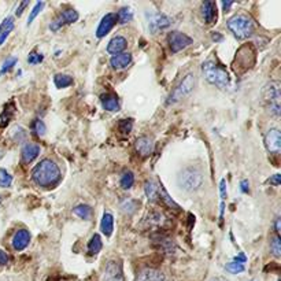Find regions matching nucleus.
Here are the masks:
<instances>
[{"instance_id": "nucleus-1", "label": "nucleus", "mask_w": 281, "mask_h": 281, "mask_svg": "<svg viewBox=\"0 0 281 281\" xmlns=\"http://www.w3.org/2000/svg\"><path fill=\"white\" fill-rule=\"evenodd\" d=\"M32 178L37 185L43 188H50L55 185L61 178V170L54 161L43 159L32 172Z\"/></svg>"}, {"instance_id": "nucleus-2", "label": "nucleus", "mask_w": 281, "mask_h": 281, "mask_svg": "<svg viewBox=\"0 0 281 281\" xmlns=\"http://www.w3.org/2000/svg\"><path fill=\"white\" fill-rule=\"evenodd\" d=\"M202 73L204 78L207 80L211 85H215L221 89L229 88L230 78L228 72L222 66H219L218 63L214 61H206L202 65Z\"/></svg>"}, {"instance_id": "nucleus-3", "label": "nucleus", "mask_w": 281, "mask_h": 281, "mask_svg": "<svg viewBox=\"0 0 281 281\" xmlns=\"http://www.w3.org/2000/svg\"><path fill=\"white\" fill-rule=\"evenodd\" d=\"M204 177L202 170L196 166H188L182 169L177 177L178 187L185 192H195L203 185Z\"/></svg>"}, {"instance_id": "nucleus-4", "label": "nucleus", "mask_w": 281, "mask_h": 281, "mask_svg": "<svg viewBox=\"0 0 281 281\" xmlns=\"http://www.w3.org/2000/svg\"><path fill=\"white\" fill-rule=\"evenodd\" d=\"M228 29L234 35V37H237L240 40L248 39L254 35L255 31V25L248 16L244 14H236L228 21Z\"/></svg>"}, {"instance_id": "nucleus-5", "label": "nucleus", "mask_w": 281, "mask_h": 281, "mask_svg": "<svg viewBox=\"0 0 281 281\" xmlns=\"http://www.w3.org/2000/svg\"><path fill=\"white\" fill-rule=\"evenodd\" d=\"M195 84H196V78L192 73H188L187 76H184L181 81L176 85V88L173 89L169 95V98L166 100L167 106H172V104L178 103L180 100L185 99L188 95L193 91Z\"/></svg>"}, {"instance_id": "nucleus-6", "label": "nucleus", "mask_w": 281, "mask_h": 281, "mask_svg": "<svg viewBox=\"0 0 281 281\" xmlns=\"http://www.w3.org/2000/svg\"><path fill=\"white\" fill-rule=\"evenodd\" d=\"M263 102L267 104V109L271 114L278 117L280 115V83L278 81H270L265 85L262 91Z\"/></svg>"}, {"instance_id": "nucleus-7", "label": "nucleus", "mask_w": 281, "mask_h": 281, "mask_svg": "<svg viewBox=\"0 0 281 281\" xmlns=\"http://www.w3.org/2000/svg\"><path fill=\"white\" fill-rule=\"evenodd\" d=\"M254 62H255V51L251 46L241 47L236 54V59H234L236 70L239 69L240 72H245L252 68Z\"/></svg>"}, {"instance_id": "nucleus-8", "label": "nucleus", "mask_w": 281, "mask_h": 281, "mask_svg": "<svg viewBox=\"0 0 281 281\" xmlns=\"http://www.w3.org/2000/svg\"><path fill=\"white\" fill-rule=\"evenodd\" d=\"M167 42H169V47H170V51L173 54H177V52L185 50L187 47H189L192 44V39L187 35H184L181 32L174 31L172 33H169L167 36Z\"/></svg>"}, {"instance_id": "nucleus-9", "label": "nucleus", "mask_w": 281, "mask_h": 281, "mask_svg": "<svg viewBox=\"0 0 281 281\" xmlns=\"http://www.w3.org/2000/svg\"><path fill=\"white\" fill-rule=\"evenodd\" d=\"M78 20V13L73 9H70V10H65L62 11L59 16L54 20V21L50 24V29L52 32H57L59 31L62 26L65 25H70V24H74V22Z\"/></svg>"}, {"instance_id": "nucleus-10", "label": "nucleus", "mask_w": 281, "mask_h": 281, "mask_svg": "<svg viewBox=\"0 0 281 281\" xmlns=\"http://www.w3.org/2000/svg\"><path fill=\"white\" fill-rule=\"evenodd\" d=\"M102 281H125L122 266L117 260H110L104 267L103 278Z\"/></svg>"}, {"instance_id": "nucleus-11", "label": "nucleus", "mask_w": 281, "mask_h": 281, "mask_svg": "<svg viewBox=\"0 0 281 281\" xmlns=\"http://www.w3.org/2000/svg\"><path fill=\"white\" fill-rule=\"evenodd\" d=\"M265 146L267 151L273 154H278L281 150V135L280 130L276 128H271L266 132L265 135Z\"/></svg>"}, {"instance_id": "nucleus-12", "label": "nucleus", "mask_w": 281, "mask_h": 281, "mask_svg": "<svg viewBox=\"0 0 281 281\" xmlns=\"http://www.w3.org/2000/svg\"><path fill=\"white\" fill-rule=\"evenodd\" d=\"M172 18L170 17L165 16V14H155L151 17V20L148 22V28L151 33H158L159 31H165L169 26L172 25Z\"/></svg>"}, {"instance_id": "nucleus-13", "label": "nucleus", "mask_w": 281, "mask_h": 281, "mask_svg": "<svg viewBox=\"0 0 281 281\" xmlns=\"http://www.w3.org/2000/svg\"><path fill=\"white\" fill-rule=\"evenodd\" d=\"M117 24V16H115L114 13H109V14H106V16L102 18V21H100L99 26H98V31H96V36L102 39L104 37L107 33H109L114 25Z\"/></svg>"}, {"instance_id": "nucleus-14", "label": "nucleus", "mask_w": 281, "mask_h": 281, "mask_svg": "<svg viewBox=\"0 0 281 281\" xmlns=\"http://www.w3.org/2000/svg\"><path fill=\"white\" fill-rule=\"evenodd\" d=\"M29 241H31V233H29V230H17L14 237H13V248L16 251L25 250L26 247L29 245Z\"/></svg>"}, {"instance_id": "nucleus-15", "label": "nucleus", "mask_w": 281, "mask_h": 281, "mask_svg": "<svg viewBox=\"0 0 281 281\" xmlns=\"http://www.w3.org/2000/svg\"><path fill=\"white\" fill-rule=\"evenodd\" d=\"M136 151L139 152L141 156H150L154 151V141L148 136H141L135 143Z\"/></svg>"}, {"instance_id": "nucleus-16", "label": "nucleus", "mask_w": 281, "mask_h": 281, "mask_svg": "<svg viewBox=\"0 0 281 281\" xmlns=\"http://www.w3.org/2000/svg\"><path fill=\"white\" fill-rule=\"evenodd\" d=\"M130 63H132V55H130L129 52H122V54L114 55V57L110 59V65L115 70H124V69L129 66Z\"/></svg>"}, {"instance_id": "nucleus-17", "label": "nucleus", "mask_w": 281, "mask_h": 281, "mask_svg": "<svg viewBox=\"0 0 281 281\" xmlns=\"http://www.w3.org/2000/svg\"><path fill=\"white\" fill-rule=\"evenodd\" d=\"M126 44H128V42H126L125 37H113V39L110 40L109 44H107V52H109L110 55H113V57H114V55H118V54H122V51L126 48Z\"/></svg>"}, {"instance_id": "nucleus-18", "label": "nucleus", "mask_w": 281, "mask_h": 281, "mask_svg": "<svg viewBox=\"0 0 281 281\" xmlns=\"http://www.w3.org/2000/svg\"><path fill=\"white\" fill-rule=\"evenodd\" d=\"M202 16H203L204 22L210 25L217 20V6L214 2H204L202 5Z\"/></svg>"}, {"instance_id": "nucleus-19", "label": "nucleus", "mask_w": 281, "mask_h": 281, "mask_svg": "<svg viewBox=\"0 0 281 281\" xmlns=\"http://www.w3.org/2000/svg\"><path fill=\"white\" fill-rule=\"evenodd\" d=\"M39 154H40V146L35 143H28L22 148V161L25 163H31L36 159Z\"/></svg>"}, {"instance_id": "nucleus-20", "label": "nucleus", "mask_w": 281, "mask_h": 281, "mask_svg": "<svg viewBox=\"0 0 281 281\" xmlns=\"http://www.w3.org/2000/svg\"><path fill=\"white\" fill-rule=\"evenodd\" d=\"M100 102H102V106H103L104 110L107 111H111V113H115L120 110V102H118V98L113 94H104L100 96Z\"/></svg>"}, {"instance_id": "nucleus-21", "label": "nucleus", "mask_w": 281, "mask_h": 281, "mask_svg": "<svg viewBox=\"0 0 281 281\" xmlns=\"http://www.w3.org/2000/svg\"><path fill=\"white\" fill-rule=\"evenodd\" d=\"M136 281H166L165 274L155 269H146L139 273Z\"/></svg>"}, {"instance_id": "nucleus-22", "label": "nucleus", "mask_w": 281, "mask_h": 281, "mask_svg": "<svg viewBox=\"0 0 281 281\" xmlns=\"http://www.w3.org/2000/svg\"><path fill=\"white\" fill-rule=\"evenodd\" d=\"M154 243L159 245V248H161L163 252H166V254H174V251H176V244H174V241L170 239H167L166 236L158 234V236L154 237Z\"/></svg>"}, {"instance_id": "nucleus-23", "label": "nucleus", "mask_w": 281, "mask_h": 281, "mask_svg": "<svg viewBox=\"0 0 281 281\" xmlns=\"http://www.w3.org/2000/svg\"><path fill=\"white\" fill-rule=\"evenodd\" d=\"M144 192H146L147 199L150 202H156L159 200V184L154 180L146 181L144 184Z\"/></svg>"}, {"instance_id": "nucleus-24", "label": "nucleus", "mask_w": 281, "mask_h": 281, "mask_svg": "<svg viewBox=\"0 0 281 281\" xmlns=\"http://www.w3.org/2000/svg\"><path fill=\"white\" fill-rule=\"evenodd\" d=\"M100 229L106 236H111L113 230H114V217L113 214L104 213L103 218H102V224H100Z\"/></svg>"}, {"instance_id": "nucleus-25", "label": "nucleus", "mask_w": 281, "mask_h": 281, "mask_svg": "<svg viewBox=\"0 0 281 281\" xmlns=\"http://www.w3.org/2000/svg\"><path fill=\"white\" fill-rule=\"evenodd\" d=\"M103 247V241L99 234H94L88 243V254L89 255H98Z\"/></svg>"}, {"instance_id": "nucleus-26", "label": "nucleus", "mask_w": 281, "mask_h": 281, "mask_svg": "<svg viewBox=\"0 0 281 281\" xmlns=\"http://www.w3.org/2000/svg\"><path fill=\"white\" fill-rule=\"evenodd\" d=\"M146 222L150 226H162V225L165 224V215L159 211H150V213L147 214L146 217Z\"/></svg>"}, {"instance_id": "nucleus-27", "label": "nucleus", "mask_w": 281, "mask_h": 281, "mask_svg": "<svg viewBox=\"0 0 281 281\" xmlns=\"http://www.w3.org/2000/svg\"><path fill=\"white\" fill-rule=\"evenodd\" d=\"M14 29V18L9 17L6 18L3 24H2V33H0V46H3V43L6 42V39L9 37V35L11 33V31Z\"/></svg>"}, {"instance_id": "nucleus-28", "label": "nucleus", "mask_w": 281, "mask_h": 281, "mask_svg": "<svg viewBox=\"0 0 281 281\" xmlns=\"http://www.w3.org/2000/svg\"><path fill=\"white\" fill-rule=\"evenodd\" d=\"M159 200H162L163 203L166 204L167 207L173 208V210H180V206L169 196V193H167V191L163 188L162 184H159Z\"/></svg>"}, {"instance_id": "nucleus-29", "label": "nucleus", "mask_w": 281, "mask_h": 281, "mask_svg": "<svg viewBox=\"0 0 281 281\" xmlns=\"http://www.w3.org/2000/svg\"><path fill=\"white\" fill-rule=\"evenodd\" d=\"M54 83H55V87L59 89L68 88L70 85H73V77H70L68 74H57L54 77Z\"/></svg>"}, {"instance_id": "nucleus-30", "label": "nucleus", "mask_w": 281, "mask_h": 281, "mask_svg": "<svg viewBox=\"0 0 281 281\" xmlns=\"http://www.w3.org/2000/svg\"><path fill=\"white\" fill-rule=\"evenodd\" d=\"M73 213L81 219H89L92 217V208L88 204H78L73 208Z\"/></svg>"}, {"instance_id": "nucleus-31", "label": "nucleus", "mask_w": 281, "mask_h": 281, "mask_svg": "<svg viewBox=\"0 0 281 281\" xmlns=\"http://www.w3.org/2000/svg\"><path fill=\"white\" fill-rule=\"evenodd\" d=\"M115 16H117V21L120 22L121 25H124V24H128V22L132 21L133 13H132V10H130L129 7H122Z\"/></svg>"}, {"instance_id": "nucleus-32", "label": "nucleus", "mask_w": 281, "mask_h": 281, "mask_svg": "<svg viewBox=\"0 0 281 281\" xmlns=\"http://www.w3.org/2000/svg\"><path fill=\"white\" fill-rule=\"evenodd\" d=\"M140 203L135 200V199H125V200H122V203H121V208H122V211L126 214H133L139 208Z\"/></svg>"}, {"instance_id": "nucleus-33", "label": "nucleus", "mask_w": 281, "mask_h": 281, "mask_svg": "<svg viewBox=\"0 0 281 281\" xmlns=\"http://www.w3.org/2000/svg\"><path fill=\"white\" fill-rule=\"evenodd\" d=\"M121 187L124 188V189H130V188L133 187V184H135V174L132 172H124V174L121 176Z\"/></svg>"}, {"instance_id": "nucleus-34", "label": "nucleus", "mask_w": 281, "mask_h": 281, "mask_svg": "<svg viewBox=\"0 0 281 281\" xmlns=\"http://www.w3.org/2000/svg\"><path fill=\"white\" fill-rule=\"evenodd\" d=\"M270 251L276 258L281 256V239L278 234H274L270 239Z\"/></svg>"}, {"instance_id": "nucleus-35", "label": "nucleus", "mask_w": 281, "mask_h": 281, "mask_svg": "<svg viewBox=\"0 0 281 281\" xmlns=\"http://www.w3.org/2000/svg\"><path fill=\"white\" fill-rule=\"evenodd\" d=\"M32 130L35 132V135L39 136V137H42V136L46 135V125H44V122L42 120H35L32 122Z\"/></svg>"}, {"instance_id": "nucleus-36", "label": "nucleus", "mask_w": 281, "mask_h": 281, "mask_svg": "<svg viewBox=\"0 0 281 281\" xmlns=\"http://www.w3.org/2000/svg\"><path fill=\"white\" fill-rule=\"evenodd\" d=\"M11 182H13V176L6 169H0V187H10Z\"/></svg>"}, {"instance_id": "nucleus-37", "label": "nucleus", "mask_w": 281, "mask_h": 281, "mask_svg": "<svg viewBox=\"0 0 281 281\" xmlns=\"http://www.w3.org/2000/svg\"><path fill=\"white\" fill-rule=\"evenodd\" d=\"M43 7H44V2H37L35 7L32 9L31 14H29V18H28V26L32 25V22L36 20V17L40 14V11L43 10Z\"/></svg>"}, {"instance_id": "nucleus-38", "label": "nucleus", "mask_w": 281, "mask_h": 281, "mask_svg": "<svg viewBox=\"0 0 281 281\" xmlns=\"http://www.w3.org/2000/svg\"><path fill=\"white\" fill-rule=\"evenodd\" d=\"M17 65V58L11 57V58H7L5 61V63L2 65V69H0V76H3V74L9 73L11 69L14 68Z\"/></svg>"}, {"instance_id": "nucleus-39", "label": "nucleus", "mask_w": 281, "mask_h": 281, "mask_svg": "<svg viewBox=\"0 0 281 281\" xmlns=\"http://www.w3.org/2000/svg\"><path fill=\"white\" fill-rule=\"evenodd\" d=\"M132 128H133V121L132 120H121L120 124H118V129L124 135H129Z\"/></svg>"}, {"instance_id": "nucleus-40", "label": "nucleus", "mask_w": 281, "mask_h": 281, "mask_svg": "<svg viewBox=\"0 0 281 281\" xmlns=\"http://www.w3.org/2000/svg\"><path fill=\"white\" fill-rule=\"evenodd\" d=\"M225 269L232 273V274H237V273H241V271H244V265H240V263H236V262H229V263H226L225 265Z\"/></svg>"}, {"instance_id": "nucleus-41", "label": "nucleus", "mask_w": 281, "mask_h": 281, "mask_svg": "<svg viewBox=\"0 0 281 281\" xmlns=\"http://www.w3.org/2000/svg\"><path fill=\"white\" fill-rule=\"evenodd\" d=\"M43 59H44V57H43L42 54L31 52V54H29V57H28V62L31 63V65H37V63L43 62Z\"/></svg>"}, {"instance_id": "nucleus-42", "label": "nucleus", "mask_w": 281, "mask_h": 281, "mask_svg": "<svg viewBox=\"0 0 281 281\" xmlns=\"http://www.w3.org/2000/svg\"><path fill=\"white\" fill-rule=\"evenodd\" d=\"M13 114H14V109L13 110L6 109L5 111H3V114H2V126H6L9 122H10Z\"/></svg>"}, {"instance_id": "nucleus-43", "label": "nucleus", "mask_w": 281, "mask_h": 281, "mask_svg": "<svg viewBox=\"0 0 281 281\" xmlns=\"http://www.w3.org/2000/svg\"><path fill=\"white\" fill-rule=\"evenodd\" d=\"M219 193H221V202H224V199L226 198V181L224 178L219 181Z\"/></svg>"}, {"instance_id": "nucleus-44", "label": "nucleus", "mask_w": 281, "mask_h": 281, "mask_svg": "<svg viewBox=\"0 0 281 281\" xmlns=\"http://www.w3.org/2000/svg\"><path fill=\"white\" fill-rule=\"evenodd\" d=\"M28 6H29V0H24V2H21L20 6H18V9H17V11H16L17 17H21L22 13H24V10H25Z\"/></svg>"}, {"instance_id": "nucleus-45", "label": "nucleus", "mask_w": 281, "mask_h": 281, "mask_svg": "<svg viewBox=\"0 0 281 281\" xmlns=\"http://www.w3.org/2000/svg\"><path fill=\"white\" fill-rule=\"evenodd\" d=\"M267 182L270 184V185H274V187H278L281 182V176L280 174H274V176H271L269 180H267Z\"/></svg>"}, {"instance_id": "nucleus-46", "label": "nucleus", "mask_w": 281, "mask_h": 281, "mask_svg": "<svg viewBox=\"0 0 281 281\" xmlns=\"http://www.w3.org/2000/svg\"><path fill=\"white\" fill-rule=\"evenodd\" d=\"M245 260H247V256L244 255V252H240L239 255H236L233 258V262H236V263H240V265H244Z\"/></svg>"}, {"instance_id": "nucleus-47", "label": "nucleus", "mask_w": 281, "mask_h": 281, "mask_svg": "<svg viewBox=\"0 0 281 281\" xmlns=\"http://www.w3.org/2000/svg\"><path fill=\"white\" fill-rule=\"evenodd\" d=\"M240 191L243 193H247L250 191V182H248V180H243V181L240 182Z\"/></svg>"}, {"instance_id": "nucleus-48", "label": "nucleus", "mask_w": 281, "mask_h": 281, "mask_svg": "<svg viewBox=\"0 0 281 281\" xmlns=\"http://www.w3.org/2000/svg\"><path fill=\"white\" fill-rule=\"evenodd\" d=\"M7 262H9V256H7L5 251L0 250V266L7 265Z\"/></svg>"}, {"instance_id": "nucleus-49", "label": "nucleus", "mask_w": 281, "mask_h": 281, "mask_svg": "<svg viewBox=\"0 0 281 281\" xmlns=\"http://www.w3.org/2000/svg\"><path fill=\"white\" fill-rule=\"evenodd\" d=\"M211 39H213L215 43H219V42H222V40H224L222 35H219L218 32H213V33H211Z\"/></svg>"}, {"instance_id": "nucleus-50", "label": "nucleus", "mask_w": 281, "mask_h": 281, "mask_svg": "<svg viewBox=\"0 0 281 281\" xmlns=\"http://www.w3.org/2000/svg\"><path fill=\"white\" fill-rule=\"evenodd\" d=\"M281 219L280 218H277L276 219V222H274V229H276V233L278 234L280 233V230H281Z\"/></svg>"}, {"instance_id": "nucleus-51", "label": "nucleus", "mask_w": 281, "mask_h": 281, "mask_svg": "<svg viewBox=\"0 0 281 281\" xmlns=\"http://www.w3.org/2000/svg\"><path fill=\"white\" fill-rule=\"evenodd\" d=\"M232 5H233L232 2H222V7H224V9H225V11L228 10V9H229V7Z\"/></svg>"}, {"instance_id": "nucleus-52", "label": "nucleus", "mask_w": 281, "mask_h": 281, "mask_svg": "<svg viewBox=\"0 0 281 281\" xmlns=\"http://www.w3.org/2000/svg\"><path fill=\"white\" fill-rule=\"evenodd\" d=\"M210 281H228V280H225V278H213V280Z\"/></svg>"}, {"instance_id": "nucleus-53", "label": "nucleus", "mask_w": 281, "mask_h": 281, "mask_svg": "<svg viewBox=\"0 0 281 281\" xmlns=\"http://www.w3.org/2000/svg\"><path fill=\"white\" fill-rule=\"evenodd\" d=\"M0 33H2V25H0Z\"/></svg>"}]
</instances>
